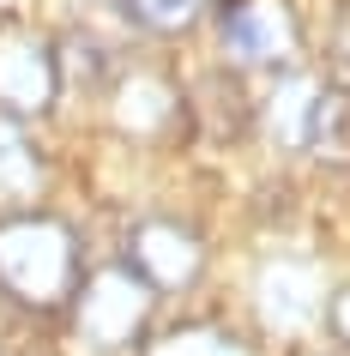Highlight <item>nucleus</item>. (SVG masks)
Listing matches in <instances>:
<instances>
[{
    "instance_id": "obj_10",
    "label": "nucleus",
    "mask_w": 350,
    "mask_h": 356,
    "mask_svg": "<svg viewBox=\"0 0 350 356\" xmlns=\"http://www.w3.org/2000/svg\"><path fill=\"white\" fill-rule=\"evenodd\" d=\"M308 151H314V157H326V163H350V85L314 97Z\"/></svg>"
},
{
    "instance_id": "obj_15",
    "label": "nucleus",
    "mask_w": 350,
    "mask_h": 356,
    "mask_svg": "<svg viewBox=\"0 0 350 356\" xmlns=\"http://www.w3.org/2000/svg\"><path fill=\"white\" fill-rule=\"evenodd\" d=\"M326 320H332V332H338V344L350 350V284L338 290V296L326 302Z\"/></svg>"
},
{
    "instance_id": "obj_2",
    "label": "nucleus",
    "mask_w": 350,
    "mask_h": 356,
    "mask_svg": "<svg viewBox=\"0 0 350 356\" xmlns=\"http://www.w3.org/2000/svg\"><path fill=\"white\" fill-rule=\"evenodd\" d=\"M151 290L139 278H133L127 266H109V272H91V278L79 284L73 296V320L79 332L91 338L97 350H121V344H139V338L151 332Z\"/></svg>"
},
{
    "instance_id": "obj_1",
    "label": "nucleus",
    "mask_w": 350,
    "mask_h": 356,
    "mask_svg": "<svg viewBox=\"0 0 350 356\" xmlns=\"http://www.w3.org/2000/svg\"><path fill=\"white\" fill-rule=\"evenodd\" d=\"M79 284H85V254H79L73 224L42 218V211L0 224V290L19 302L24 314L73 308Z\"/></svg>"
},
{
    "instance_id": "obj_9",
    "label": "nucleus",
    "mask_w": 350,
    "mask_h": 356,
    "mask_svg": "<svg viewBox=\"0 0 350 356\" xmlns=\"http://www.w3.org/2000/svg\"><path fill=\"white\" fill-rule=\"evenodd\" d=\"M314 85H302V79H278L272 97L260 103V127L272 133L284 151H308V127H314Z\"/></svg>"
},
{
    "instance_id": "obj_6",
    "label": "nucleus",
    "mask_w": 350,
    "mask_h": 356,
    "mask_svg": "<svg viewBox=\"0 0 350 356\" xmlns=\"http://www.w3.org/2000/svg\"><path fill=\"white\" fill-rule=\"evenodd\" d=\"M218 24L230 55L248 60V67H278L296 49V13L284 0H223Z\"/></svg>"
},
{
    "instance_id": "obj_13",
    "label": "nucleus",
    "mask_w": 350,
    "mask_h": 356,
    "mask_svg": "<svg viewBox=\"0 0 350 356\" xmlns=\"http://www.w3.org/2000/svg\"><path fill=\"white\" fill-rule=\"evenodd\" d=\"M139 31H187L205 13V0H127Z\"/></svg>"
},
{
    "instance_id": "obj_7",
    "label": "nucleus",
    "mask_w": 350,
    "mask_h": 356,
    "mask_svg": "<svg viewBox=\"0 0 350 356\" xmlns=\"http://www.w3.org/2000/svg\"><path fill=\"white\" fill-rule=\"evenodd\" d=\"M109 115H115V127L133 133V139H157V133H169V127H187L182 121V91H175L169 79H151V73L115 79Z\"/></svg>"
},
{
    "instance_id": "obj_8",
    "label": "nucleus",
    "mask_w": 350,
    "mask_h": 356,
    "mask_svg": "<svg viewBox=\"0 0 350 356\" xmlns=\"http://www.w3.org/2000/svg\"><path fill=\"white\" fill-rule=\"evenodd\" d=\"M139 356H254V344L230 326H218V320H182V326L145 332Z\"/></svg>"
},
{
    "instance_id": "obj_11",
    "label": "nucleus",
    "mask_w": 350,
    "mask_h": 356,
    "mask_svg": "<svg viewBox=\"0 0 350 356\" xmlns=\"http://www.w3.org/2000/svg\"><path fill=\"white\" fill-rule=\"evenodd\" d=\"M260 308L272 326H302L314 314V290H308V272H296V266H272L266 278H260Z\"/></svg>"
},
{
    "instance_id": "obj_4",
    "label": "nucleus",
    "mask_w": 350,
    "mask_h": 356,
    "mask_svg": "<svg viewBox=\"0 0 350 356\" xmlns=\"http://www.w3.org/2000/svg\"><path fill=\"white\" fill-rule=\"evenodd\" d=\"M61 97V67H55V37L37 31H6L0 37V115H49Z\"/></svg>"
},
{
    "instance_id": "obj_5",
    "label": "nucleus",
    "mask_w": 350,
    "mask_h": 356,
    "mask_svg": "<svg viewBox=\"0 0 350 356\" xmlns=\"http://www.w3.org/2000/svg\"><path fill=\"white\" fill-rule=\"evenodd\" d=\"M182 121L212 145H236L260 127V103L236 73H200L193 91L182 97Z\"/></svg>"
},
{
    "instance_id": "obj_14",
    "label": "nucleus",
    "mask_w": 350,
    "mask_h": 356,
    "mask_svg": "<svg viewBox=\"0 0 350 356\" xmlns=\"http://www.w3.org/2000/svg\"><path fill=\"white\" fill-rule=\"evenodd\" d=\"M320 55H326V67L338 79H350V0H338L326 19V37H320Z\"/></svg>"
},
{
    "instance_id": "obj_12",
    "label": "nucleus",
    "mask_w": 350,
    "mask_h": 356,
    "mask_svg": "<svg viewBox=\"0 0 350 356\" xmlns=\"http://www.w3.org/2000/svg\"><path fill=\"white\" fill-rule=\"evenodd\" d=\"M42 181V157L31 145V133L13 121V115H0V193L13 188H37Z\"/></svg>"
},
{
    "instance_id": "obj_3",
    "label": "nucleus",
    "mask_w": 350,
    "mask_h": 356,
    "mask_svg": "<svg viewBox=\"0 0 350 356\" xmlns=\"http://www.w3.org/2000/svg\"><path fill=\"white\" fill-rule=\"evenodd\" d=\"M127 272L145 284L151 296H175L205 272V242L175 218H145L127 236Z\"/></svg>"
}]
</instances>
